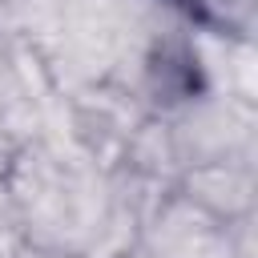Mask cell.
<instances>
[{
    "mask_svg": "<svg viewBox=\"0 0 258 258\" xmlns=\"http://www.w3.org/2000/svg\"><path fill=\"white\" fill-rule=\"evenodd\" d=\"M169 4H177L185 16H194L210 28H222V32L242 28V20H246V0H169Z\"/></svg>",
    "mask_w": 258,
    "mask_h": 258,
    "instance_id": "cell-1",
    "label": "cell"
}]
</instances>
